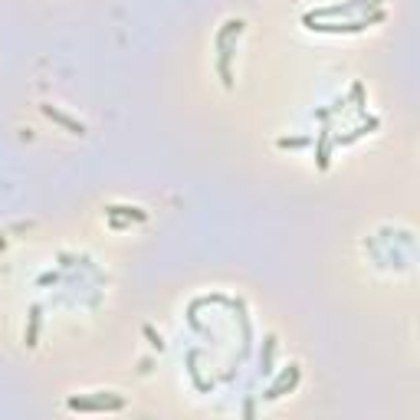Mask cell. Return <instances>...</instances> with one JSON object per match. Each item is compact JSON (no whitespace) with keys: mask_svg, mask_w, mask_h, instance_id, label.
Here are the masks:
<instances>
[{"mask_svg":"<svg viewBox=\"0 0 420 420\" xmlns=\"http://www.w3.org/2000/svg\"><path fill=\"white\" fill-rule=\"evenodd\" d=\"M381 20H384V10H371V14L355 16V20H335V23L312 20V23H305V27L315 33H361V30H368V27H375V23H381Z\"/></svg>","mask_w":420,"mask_h":420,"instance_id":"1","label":"cell"},{"mask_svg":"<svg viewBox=\"0 0 420 420\" xmlns=\"http://www.w3.org/2000/svg\"><path fill=\"white\" fill-rule=\"evenodd\" d=\"M377 3L384 0H348V3H331V7H315L302 16V23H312V20H335V16H351V14H368L375 10Z\"/></svg>","mask_w":420,"mask_h":420,"instance_id":"2","label":"cell"},{"mask_svg":"<svg viewBox=\"0 0 420 420\" xmlns=\"http://www.w3.org/2000/svg\"><path fill=\"white\" fill-rule=\"evenodd\" d=\"M125 407V397L105 390V394H95V397H69V410H121Z\"/></svg>","mask_w":420,"mask_h":420,"instance_id":"3","label":"cell"},{"mask_svg":"<svg viewBox=\"0 0 420 420\" xmlns=\"http://www.w3.org/2000/svg\"><path fill=\"white\" fill-rule=\"evenodd\" d=\"M299 377H302L299 364H289L283 375H279V377H276V381L270 384V388H266V394H263V397H266V401H276V397H283V394H289V390H296Z\"/></svg>","mask_w":420,"mask_h":420,"instance_id":"4","label":"cell"},{"mask_svg":"<svg viewBox=\"0 0 420 420\" xmlns=\"http://www.w3.org/2000/svg\"><path fill=\"white\" fill-rule=\"evenodd\" d=\"M233 53H237V40H230V43L217 46V73L224 79L226 89H233V69H230V60H233Z\"/></svg>","mask_w":420,"mask_h":420,"instance_id":"5","label":"cell"},{"mask_svg":"<svg viewBox=\"0 0 420 420\" xmlns=\"http://www.w3.org/2000/svg\"><path fill=\"white\" fill-rule=\"evenodd\" d=\"M315 165H318V171H329V165H331V128L329 125H322L318 141H315Z\"/></svg>","mask_w":420,"mask_h":420,"instance_id":"6","label":"cell"},{"mask_svg":"<svg viewBox=\"0 0 420 420\" xmlns=\"http://www.w3.org/2000/svg\"><path fill=\"white\" fill-rule=\"evenodd\" d=\"M43 115L46 119H53L56 125H62L66 132H73V135H86V125H82V121H75V119H69V115L60 112L56 105H43Z\"/></svg>","mask_w":420,"mask_h":420,"instance_id":"7","label":"cell"},{"mask_svg":"<svg viewBox=\"0 0 420 420\" xmlns=\"http://www.w3.org/2000/svg\"><path fill=\"white\" fill-rule=\"evenodd\" d=\"M105 213L108 217H125V220H148V210H141V207H125V204H112V207H105Z\"/></svg>","mask_w":420,"mask_h":420,"instance_id":"8","label":"cell"},{"mask_svg":"<svg viewBox=\"0 0 420 420\" xmlns=\"http://www.w3.org/2000/svg\"><path fill=\"white\" fill-rule=\"evenodd\" d=\"M377 125H381V119H368V125H358L355 132H348V135H338V145L345 148V145H351V141H358V138H364L368 132H375Z\"/></svg>","mask_w":420,"mask_h":420,"instance_id":"9","label":"cell"},{"mask_svg":"<svg viewBox=\"0 0 420 420\" xmlns=\"http://www.w3.org/2000/svg\"><path fill=\"white\" fill-rule=\"evenodd\" d=\"M240 33H243V20H226L224 30L217 33V46L230 43V40H240Z\"/></svg>","mask_w":420,"mask_h":420,"instance_id":"10","label":"cell"},{"mask_svg":"<svg viewBox=\"0 0 420 420\" xmlns=\"http://www.w3.org/2000/svg\"><path fill=\"white\" fill-rule=\"evenodd\" d=\"M272 355H276V335H266V342H263V358H259V371H263V375L272 371Z\"/></svg>","mask_w":420,"mask_h":420,"instance_id":"11","label":"cell"},{"mask_svg":"<svg viewBox=\"0 0 420 420\" xmlns=\"http://www.w3.org/2000/svg\"><path fill=\"white\" fill-rule=\"evenodd\" d=\"M36 335H40V309H30V329H27V348H36Z\"/></svg>","mask_w":420,"mask_h":420,"instance_id":"12","label":"cell"},{"mask_svg":"<svg viewBox=\"0 0 420 420\" xmlns=\"http://www.w3.org/2000/svg\"><path fill=\"white\" fill-rule=\"evenodd\" d=\"M351 99H355V108H358V112H364V86H361V82H355V86H351Z\"/></svg>","mask_w":420,"mask_h":420,"instance_id":"13","label":"cell"},{"mask_svg":"<svg viewBox=\"0 0 420 420\" xmlns=\"http://www.w3.org/2000/svg\"><path fill=\"white\" fill-rule=\"evenodd\" d=\"M309 138H279V148H305Z\"/></svg>","mask_w":420,"mask_h":420,"instance_id":"14","label":"cell"},{"mask_svg":"<svg viewBox=\"0 0 420 420\" xmlns=\"http://www.w3.org/2000/svg\"><path fill=\"white\" fill-rule=\"evenodd\" d=\"M145 335H148V338H151V345H154V348H161V338H158V335H154V331H151V329H145Z\"/></svg>","mask_w":420,"mask_h":420,"instance_id":"15","label":"cell"}]
</instances>
